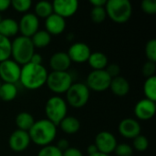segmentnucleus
<instances>
[{"label": "nucleus", "mask_w": 156, "mask_h": 156, "mask_svg": "<svg viewBox=\"0 0 156 156\" xmlns=\"http://www.w3.org/2000/svg\"><path fill=\"white\" fill-rule=\"evenodd\" d=\"M143 11L148 15H154L156 13L155 0H144L141 4Z\"/></svg>", "instance_id": "f704fd0d"}, {"label": "nucleus", "mask_w": 156, "mask_h": 156, "mask_svg": "<svg viewBox=\"0 0 156 156\" xmlns=\"http://www.w3.org/2000/svg\"><path fill=\"white\" fill-rule=\"evenodd\" d=\"M1 20H2V17H1V16H0V22H1Z\"/></svg>", "instance_id": "a18cd8bd"}, {"label": "nucleus", "mask_w": 156, "mask_h": 156, "mask_svg": "<svg viewBox=\"0 0 156 156\" xmlns=\"http://www.w3.org/2000/svg\"><path fill=\"white\" fill-rule=\"evenodd\" d=\"M111 81L112 78L106 72L105 69L92 70L88 74L85 84L87 85L90 90L102 92L109 90Z\"/></svg>", "instance_id": "6e6552de"}, {"label": "nucleus", "mask_w": 156, "mask_h": 156, "mask_svg": "<svg viewBox=\"0 0 156 156\" xmlns=\"http://www.w3.org/2000/svg\"><path fill=\"white\" fill-rule=\"evenodd\" d=\"M28 134L32 143L44 147L49 145L56 138L57 126L48 119H41L34 122Z\"/></svg>", "instance_id": "f03ea898"}, {"label": "nucleus", "mask_w": 156, "mask_h": 156, "mask_svg": "<svg viewBox=\"0 0 156 156\" xmlns=\"http://www.w3.org/2000/svg\"><path fill=\"white\" fill-rule=\"evenodd\" d=\"M67 54L70 58L71 62L84 63L88 61L91 54V50L86 43L75 42L69 48Z\"/></svg>", "instance_id": "ddd939ff"}, {"label": "nucleus", "mask_w": 156, "mask_h": 156, "mask_svg": "<svg viewBox=\"0 0 156 156\" xmlns=\"http://www.w3.org/2000/svg\"><path fill=\"white\" fill-rule=\"evenodd\" d=\"M48 72L42 65L27 63L21 67L19 81L27 90H36L46 84Z\"/></svg>", "instance_id": "f257e3e1"}, {"label": "nucleus", "mask_w": 156, "mask_h": 156, "mask_svg": "<svg viewBox=\"0 0 156 156\" xmlns=\"http://www.w3.org/2000/svg\"><path fill=\"white\" fill-rule=\"evenodd\" d=\"M107 3V0H90V4L93 7H100V6H105Z\"/></svg>", "instance_id": "79ce46f5"}, {"label": "nucleus", "mask_w": 156, "mask_h": 156, "mask_svg": "<svg viewBox=\"0 0 156 156\" xmlns=\"http://www.w3.org/2000/svg\"><path fill=\"white\" fill-rule=\"evenodd\" d=\"M11 57V40L0 34V62L9 59Z\"/></svg>", "instance_id": "cd10ccee"}, {"label": "nucleus", "mask_w": 156, "mask_h": 156, "mask_svg": "<svg viewBox=\"0 0 156 156\" xmlns=\"http://www.w3.org/2000/svg\"><path fill=\"white\" fill-rule=\"evenodd\" d=\"M65 94L67 104L73 108L80 109L88 103L90 97V90L85 83L76 82L72 83Z\"/></svg>", "instance_id": "423d86ee"}, {"label": "nucleus", "mask_w": 156, "mask_h": 156, "mask_svg": "<svg viewBox=\"0 0 156 156\" xmlns=\"http://www.w3.org/2000/svg\"><path fill=\"white\" fill-rule=\"evenodd\" d=\"M112 92L117 97H124L126 96L131 89L129 81L122 76H118L116 78L112 79L110 88Z\"/></svg>", "instance_id": "6ab92c4d"}, {"label": "nucleus", "mask_w": 156, "mask_h": 156, "mask_svg": "<svg viewBox=\"0 0 156 156\" xmlns=\"http://www.w3.org/2000/svg\"><path fill=\"white\" fill-rule=\"evenodd\" d=\"M90 67L92 69V70H102L105 69L108 63V57L101 52V51H95L91 52L88 61Z\"/></svg>", "instance_id": "412c9836"}, {"label": "nucleus", "mask_w": 156, "mask_h": 156, "mask_svg": "<svg viewBox=\"0 0 156 156\" xmlns=\"http://www.w3.org/2000/svg\"><path fill=\"white\" fill-rule=\"evenodd\" d=\"M45 113L47 119L58 126L68 115V104L60 96H52L46 102Z\"/></svg>", "instance_id": "39448f33"}, {"label": "nucleus", "mask_w": 156, "mask_h": 156, "mask_svg": "<svg viewBox=\"0 0 156 156\" xmlns=\"http://www.w3.org/2000/svg\"><path fill=\"white\" fill-rule=\"evenodd\" d=\"M88 156H111V155L104 154H101V153H97V154H92V155H88Z\"/></svg>", "instance_id": "c03bdc74"}, {"label": "nucleus", "mask_w": 156, "mask_h": 156, "mask_svg": "<svg viewBox=\"0 0 156 156\" xmlns=\"http://www.w3.org/2000/svg\"><path fill=\"white\" fill-rule=\"evenodd\" d=\"M45 27H46L45 30L48 34L54 36L59 35L63 33L66 28V20L65 18L53 13L48 17L46 18Z\"/></svg>", "instance_id": "f3484780"}, {"label": "nucleus", "mask_w": 156, "mask_h": 156, "mask_svg": "<svg viewBox=\"0 0 156 156\" xmlns=\"http://www.w3.org/2000/svg\"><path fill=\"white\" fill-rule=\"evenodd\" d=\"M37 156H62V152L56 145H47L42 147L38 153Z\"/></svg>", "instance_id": "473e14b6"}, {"label": "nucleus", "mask_w": 156, "mask_h": 156, "mask_svg": "<svg viewBox=\"0 0 156 156\" xmlns=\"http://www.w3.org/2000/svg\"><path fill=\"white\" fill-rule=\"evenodd\" d=\"M104 7L107 16L118 24L126 23L133 14V6L129 0H108Z\"/></svg>", "instance_id": "20e7f679"}, {"label": "nucleus", "mask_w": 156, "mask_h": 156, "mask_svg": "<svg viewBox=\"0 0 156 156\" xmlns=\"http://www.w3.org/2000/svg\"><path fill=\"white\" fill-rule=\"evenodd\" d=\"M71 65V60L67 52L58 51L54 53L49 59V66L52 71H68Z\"/></svg>", "instance_id": "a211bd4d"}, {"label": "nucleus", "mask_w": 156, "mask_h": 156, "mask_svg": "<svg viewBox=\"0 0 156 156\" xmlns=\"http://www.w3.org/2000/svg\"><path fill=\"white\" fill-rule=\"evenodd\" d=\"M144 93L145 99L156 101V76L146 78L144 84Z\"/></svg>", "instance_id": "bb28decb"}, {"label": "nucleus", "mask_w": 156, "mask_h": 156, "mask_svg": "<svg viewBox=\"0 0 156 156\" xmlns=\"http://www.w3.org/2000/svg\"><path fill=\"white\" fill-rule=\"evenodd\" d=\"M21 36L31 37L39 28V18L34 13H26L18 22Z\"/></svg>", "instance_id": "9b49d317"}, {"label": "nucleus", "mask_w": 156, "mask_h": 156, "mask_svg": "<svg viewBox=\"0 0 156 156\" xmlns=\"http://www.w3.org/2000/svg\"><path fill=\"white\" fill-rule=\"evenodd\" d=\"M31 41L35 48H43L48 47L51 42V35L46 30H37L31 37Z\"/></svg>", "instance_id": "b1692460"}, {"label": "nucleus", "mask_w": 156, "mask_h": 156, "mask_svg": "<svg viewBox=\"0 0 156 156\" xmlns=\"http://www.w3.org/2000/svg\"><path fill=\"white\" fill-rule=\"evenodd\" d=\"M38 18H47L53 14L52 3L48 1H39L35 5V13Z\"/></svg>", "instance_id": "a878e982"}, {"label": "nucleus", "mask_w": 156, "mask_h": 156, "mask_svg": "<svg viewBox=\"0 0 156 156\" xmlns=\"http://www.w3.org/2000/svg\"><path fill=\"white\" fill-rule=\"evenodd\" d=\"M155 101L145 98L138 101L134 106V114L139 120L142 121H148L152 119L155 114Z\"/></svg>", "instance_id": "2eb2a0df"}, {"label": "nucleus", "mask_w": 156, "mask_h": 156, "mask_svg": "<svg viewBox=\"0 0 156 156\" xmlns=\"http://www.w3.org/2000/svg\"><path fill=\"white\" fill-rule=\"evenodd\" d=\"M141 125L139 122L133 118H125L119 123L118 131L120 134L126 139H134L141 134Z\"/></svg>", "instance_id": "dca6fc26"}, {"label": "nucleus", "mask_w": 156, "mask_h": 156, "mask_svg": "<svg viewBox=\"0 0 156 156\" xmlns=\"http://www.w3.org/2000/svg\"><path fill=\"white\" fill-rule=\"evenodd\" d=\"M106 17H107V14H106L104 6L92 7L91 8V10H90V18L94 23L101 24L105 20Z\"/></svg>", "instance_id": "c85d7f7f"}, {"label": "nucleus", "mask_w": 156, "mask_h": 156, "mask_svg": "<svg viewBox=\"0 0 156 156\" xmlns=\"http://www.w3.org/2000/svg\"><path fill=\"white\" fill-rule=\"evenodd\" d=\"M62 132L66 134H75L77 133L80 129V121L74 117V116H69L67 115L58 124Z\"/></svg>", "instance_id": "4be33fe9"}, {"label": "nucleus", "mask_w": 156, "mask_h": 156, "mask_svg": "<svg viewBox=\"0 0 156 156\" xmlns=\"http://www.w3.org/2000/svg\"><path fill=\"white\" fill-rule=\"evenodd\" d=\"M106 72L110 75V77L112 79L116 78L118 76H120V72H121V68L118 64L116 63H112V64H108L106 69H105Z\"/></svg>", "instance_id": "e433bc0d"}, {"label": "nucleus", "mask_w": 156, "mask_h": 156, "mask_svg": "<svg viewBox=\"0 0 156 156\" xmlns=\"http://www.w3.org/2000/svg\"><path fill=\"white\" fill-rule=\"evenodd\" d=\"M145 56L148 61L156 62V39H150L145 45Z\"/></svg>", "instance_id": "2f4dec72"}, {"label": "nucleus", "mask_w": 156, "mask_h": 156, "mask_svg": "<svg viewBox=\"0 0 156 156\" xmlns=\"http://www.w3.org/2000/svg\"><path fill=\"white\" fill-rule=\"evenodd\" d=\"M133 146L138 152H144L149 147V141L146 136L143 134H139L133 139Z\"/></svg>", "instance_id": "c756f323"}, {"label": "nucleus", "mask_w": 156, "mask_h": 156, "mask_svg": "<svg viewBox=\"0 0 156 156\" xmlns=\"http://www.w3.org/2000/svg\"><path fill=\"white\" fill-rule=\"evenodd\" d=\"M0 86H1V83H0Z\"/></svg>", "instance_id": "49530a36"}, {"label": "nucleus", "mask_w": 156, "mask_h": 156, "mask_svg": "<svg viewBox=\"0 0 156 156\" xmlns=\"http://www.w3.org/2000/svg\"><path fill=\"white\" fill-rule=\"evenodd\" d=\"M97 153H99V152H98L97 147L95 146L94 144H90V145L88 146V148H87V154H88V155H92V154H97Z\"/></svg>", "instance_id": "37998d69"}, {"label": "nucleus", "mask_w": 156, "mask_h": 156, "mask_svg": "<svg viewBox=\"0 0 156 156\" xmlns=\"http://www.w3.org/2000/svg\"><path fill=\"white\" fill-rule=\"evenodd\" d=\"M32 2L30 0H13L11 1V6L17 12L26 13L30 9Z\"/></svg>", "instance_id": "7c9ffc66"}, {"label": "nucleus", "mask_w": 156, "mask_h": 156, "mask_svg": "<svg viewBox=\"0 0 156 156\" xmlns=\"http://www.w3.org/2000/svg\"><path fill=\"white\" fill-rule=\"evenodd\" d=\"M30 143L31 141L28 132H24L17 129L10 134L8 139L9 148L16 153H21L27 150Z\"/></svg>", "instance_id": "f8f14e48"}, {"label": "nucleus", "mask_w": 156, "mask_h": 156, "mask_svg": "<svg viewBox=\"0 0 156 156\" xmlns=\"http://www.w3.org/2000/svg\"><path fill=\"white\" fill-rule=\"evenodd\" d=\"M94 144L99 153L111 155V154L114 152L118 143L115 136L112 133L108 131H102L96 135Z\"/></svg>", "instance_id": "9d476101"}, {"label": "nucleus", "mask_w": 156, "mask_h": 156, "mask_svg": "<svg viewBox=\"0 0 156 156\" xmlns=\"http://www.w3.org/2000/svg\"><path fill=\"white\" fill-rule=\"evenodd\" d=\"M56 146H57L61 152H63V151L67 150V149L69 147V141L66 140V139H60V140L58 142V144H57Z\"/></svg>", "instance_id": "58836bf2"}, {"label": "nucleus", "mask_w": 156, "mask_h": 156, "mask_svg": "<svg viewBox=\"0 0 156 156\" xmlns=\"http://www.w3.org/2000/svg\"><path fill=\"white\" fill-rule=\"evenodd\" d=\"M35 53V47L30 37L19 36L11 41V57L20 66L28 63Z\"/></svg>", "instance_id": "7ed1b4c3"}, {"label": "nucleus", "mask_w": 156, "mask_h": 156, "mask_svg": "<svg viewBox=\"0 0 156 156\" xmlns=\"http://www.w3.org/2000/svg\"><path fill=\"white\" fill-rule=\"evenodd\" d=\"M11 5V1L9 0H0V12L7 10Z\"/></svg>", "instance_id": "a19ab883"}, {"label": "nucleus", "mask_w": 156, "mask_h": 156, "mask_svg": "<svg viewBox=\"0 0 156 156\" xmlns=\"http://www.w3.org/2000/svg\"><path fill=\"white\" fill-rule=\"evenodd\" d=\"M72 83L73 79L69 71H51L46 81L48 88L56 94L66 93Z\"/></svg>", "instance_id": "0eeeda50"}, {"label": "nucleus", "mask_w": 156, "mask_h": 156, "mask_svg": "<svg viewBox=\"0 0 156 156\" xmlns=\"http://www.w3.org/2000/svg\"><path fill=\"white\" fill-rule=\"evenodd\" d=\"M17 95V88L16 84L2 83L0 86V99L4 101H11Z\"/></svg>", "instance_id": "393cba45"}, {"label": "nucleus", "mask_w": 156, "mask_h": 156, "mask_svg": "<svg viewBox=\"0 0 156 156\" xmlns=\"http://www.w3.org/2000/svg\"><path fill=\"white\" fill-rule=\"evenodd\" d=\"M114 153L117 156H133V148L125 143L122 144H118Z\"/></svg>", "instance_id": "72a5a7b5"}, {"label": "nucleus", "mask_w": 156, "mask_h": 156, "mask_svg": "<svg viewBox=\"0 0 156 156\" xmlns=\"http://www.w3.org/2000/svg\"><path fill=\"white\" fill-rule=\"evenodd\" d=\"M53 13L67 18L74 16L79 9V2L77 0H56L52 3Z\"/></svg>", "instance_id": "4468645a"}, {"label": "nucleus", "mask_w": 156, "mask_h": 156, "mask_svg": "<svg viewBox=\"0 0 156 156\" xmlns=\"http://www.w3.org/2000/svg\"><path fill=\"white\" fill-rule=\"evenodd\" d=\"M156 62H152V61H147L144 64L142 71L144 75L146 78H150L153 76H155L156 72Z\"/></svg>", "instance_id": "c9c22d12"}, {"label": "nucleus", "mask_w": 156, "mask_h": 156, "mask_svg": "<svg viewBox=\"0 0 156 156\" xmlns=\"http://www.w3.org/2000/svg\"><path fill=\"white\" fill-rule=\"evenodd\" d=\"M62 156H83V154L78 148L69 147L67 150L62 152Z\"/></svg>", "instance_id": "4c0bfd02"}, {"label": "nucleus", "mask_w": 156, "mask_h": 156, "mask_svg": "<svg viewBox=\"0 0 156 156\" xmlns=\"http://www.w3.org/2000/svg\"><path fill=\"white\" fill-rule=\"evenodd\" d=\"M21 66L13 59L0 62V78L5 83L16 84L19 81Z\"/></svg>", "instance_id": "1a4fd4ad"}, {"label": "nucleus", "mask_w": 156, "mask_h": 156, "mask_svg": "<svg viewBox=\"0 0 156 156\" xmlns=\"http://www.w3.org/2000/svg\"><path fill=\"white\" fill-rule=\"evenodd\" d=\"M19 31L18 22L14 18H2L0 22V34L4 37L10 38L16 36Z\"/></svg>", "instance_id": "aec40b11"}, {"label": "nucleus", "mask_w": 156, "mask_h": 156, "mask_svg": "<svg viewBox=\"0 0 156 156\" xmlns=\"http://www.w3.org/2000/svg\"><path fill=\"white\" fill-rule=\"evenodd\" d=\"M35 122L36 121L33 115L27 112H19L15 119V122L17 127V130H21L24 132H28L33 126Z\"/></svg>", "instance_id": "5701e85b"}, {"label": "nucleus", "mask_w": 156, "mask_h": 156, "mask_svg": "<svg viewBox=\"0 0 156 156\" xmlns=\"http://www.w3.org/2000/svg\"><path fill=\"white\" fill-rule=\"evenodd\" d=\"M42 56L38 53H34V55L32 56L31 59H30V63H33V64H37V65H40L42 64Z\"/></svg>", "instance_id": "ea45409f"}]
</instances>
